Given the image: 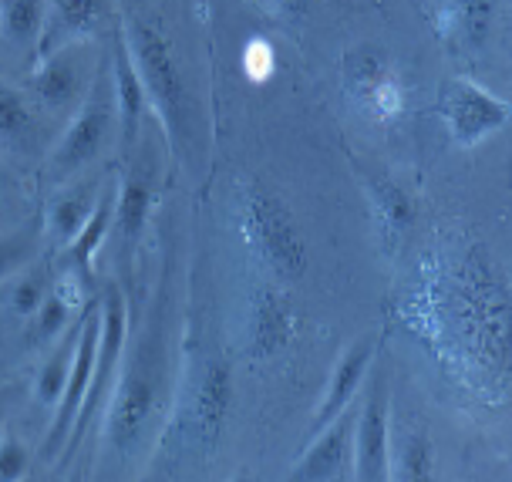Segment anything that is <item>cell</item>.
Instances as JSON below:
<instances>
[{"mask_svg": "<svg viewBox=\"0 0 512 482\" xmlns=\"http://www.w3.org/2000/svg\"><path fill=\"white\" fill-rule=\"evenodd\" d=\"M41 247H44L41 223H24V226H14V230L0 233V287H4L17 270H24L27 263L38 260Z\"/></svg>", "mask_w": 512, "mask_h": 482, "instance_id": "26", "label": "cell"}, {"mask_svg": "<svg viewBox=\"0 0 512 482\" xmlns=\"http://www.w3.org/2000/svg\"><path fill=\"white\" fill-rule=\"evenodd\" d=\"M0 162H4V159H0Z\"/></svg>", "mask_w": 512, "mask_h": 482, "instance_id": "33", "label": "cell"}, {"mask_svg": "<svg viewBox=\"0 0 512 482\" xmlns=\"http://www.w3.org/2000/svg\"><path fill=\"white\" fill-rule=\"evenodd\" d=\"M118 31H122L125 48L132 54V65L142 78L145 98H149V112L155 115L159 129L166 132L169 152L179 156L182 142H186V132H189V108H192L179 54L172 48L169 34L162 31V24L145 14L122 11L118 14Z\"/></svg>", "mask_w": 512, "mask_h": 482, "instance_id": "3", "label": "cell"}, {"mask_svg": "<svg viewBox=\"0 0 512 482\" xmlns=\"http://www.w3.org/2000/svg\"><path fill=\"white\" fill-rule=\"evenodd\" d=\"M71 317H75V311H71V307L64 304V300L51 290V294L44 297V304L38 307V311L27 317L24 341L31 344V348H44V351H48L54 341L64 338V331H68Z\"/></svg>", "mask_w": 512, "mask_h": 482, "instance_id": "27", "label": "cell"}, {"mask_svg": "<svg viewBox=\"0 0 512 482\" xmlns=\"http://www.w3.org/2000/svg\"><path fill=\"white\" fill-rule=\"evenodd\" d=\"M277 71V51L267 38H250L243 48V75L253 81V85H263V81L273 78Z\"/></svg>", "mask_w": 512, "mask_h": 482, "instance_id": "28", "label": "cell"}, {"mask_svg": "<svg viewBox=\"0 0 512 482\" xmlns=\"http://www.w3.org/2000/svg\"><path fill=\"white\" fill-rule=\"evenodd\" d=\"M358 183L368 203V216L374 223V236L388 253L398 250V243L411 233V226L418 220V206L411 193L401 183H395L384 172H368L358 169Z\"/></svg>", "mask_w": 512, "mask_h": 482, "instance_id": "15", "label": "cell"}, {"mask_svg": "<svg viewBox=\"0 0 512 482\" xmlns=\"http://www.w3.org/2000/svg\"><path fill=\"white\" fill-rule=\"evenodd\" d=\"M75 344H78V327L68 338H58L44 351L38 375H34V385H31L34 402L41 408H54L61 402L64 385H68V375H71V361H75Z\"/></svg>", "mask_w": 512, "mask_h": 482, "instance_id": "25", "label": "cell"}, {"mask_svg": "<svg viewBox=\"0 0 512 482\" xmlns=\"http://www.w3.org/2000/svg\"><path fill=\"white\" fill-rule=\"evenodd\" d=\"M391 398L384 375H374L364 402L354 412V456L351 479L384 482L388 479V442H391Z\"/></svg>", "mask_w": 512, "mask_h": 482, "instance_id": "13", "label": "cell"}, {"mask_svg": "<svg viewBox=\"0 0 512 482\" xmlns=\"http://www.w3.org/2000/svg\"><path fill=\"white\" fill-rule=\"evenodd\" d=\"M398 314L448 381L486 405H506L512 304L506 267L489 247L462 243L425 257Z\"/></svg>", "mask_w": 512, "mask_h": 482, "instance_id": "1", "label": "cell"}, {"mask_svg": "<svg viewBox=\"0 0 512 482\" xmlns=\"http://www.w3.org/2000/svg\"><path fill=\"white\" fill-rule=\"evenodd\" d=\"M17 398H21V385H14V381H4V385H0V418H4L17 405Z\"/></svg>", "mask_w": 512, "mask_h": 482, "instance_id": "31", "label": "cell"}, {"mask_svg": "<svg viewBox=\"0 0 512 482\" xmlns=\"http://www.w3.org/2000/svg\"><path fill=\"white\" fill-rule=\"evenodd\" d=\"M337 81H341L347 108L368 125L388 129V125H395L408 115L411 92L395 58L378 44H351L337 61Z\"/></svg>", "mask_w": 512, "mask_h": 482, "instance_id": "7", "label": "cell"}, {"mask_svg": "<svg viewBox=\"0 0 512 482\" xmlns=\"http://www.w3.org/2000/svg\"><path fill=\"white\" fill-rule=\"evenodd\" d=\"M354 412L358 405L344 408L327 425L310 432L304 452L297 456L294 469L287 472L294 482H331L351 479V456H354Z\"/></svg>", "mask_w": 512, "mask_h": 482, "instance_id": "14", "label": "cell"}, {"mask_svg": "<svg viewBox=\"0 0 512 482\" xmlns=\"http://www.w3.org/2000/svg\"><path fill=\"white\" fill-rule=\"evenodd\" d=\"M108 81H112L115 98V118H118V149L132 152L142 132V118L149 112V98H145L142 78L132 65V54L125 48V38L115 24L112 34V68H108Z\"/></svg>", "mask_w": 512, "mask_h": 482, "instance_id": "19", "label": "cell"}, {"mask_svg": "<svg viewBox=\"0 0 512 482\" xmlns=\"http://www.w3.org/2000/svg\"><path fill=\"white\" fill-rule=\"evenodd\" d=\"M236 381L233 365L219 348H196L182 365L176 402V439L186 449H213L233 415Z\"/></svg>", "mask_w": 512, "mask_h": 482, "instance_id": "5", "label": "cell"}, {"mask_svg": "<svg viewBox=\"0 0 512 482\" xmlns=\"http://www.w3.org/2000/svg\"><path fill=\"white\" fill-rule=\"evenodd\" d=\"M54 125L17 81L0 78V159L41 166L54 145Z\"/></svg>", "mask_w": 512, "mask_h": 482, "instance_id": "10", "label": "cell"}, {"mask_svg": "<svg viewBox=\"0 0 512 482\" xmlns=\"http://www.w3.org/2000/svg\"><path fill=\"white\" fill-rule=\"evenodd\" d=\"M105 17H108V0H48V17H44L38 58L64 48V44L91 41L105 27Z\"/></svg>", "mask_w": 512, "mask_h": 482, "instance_id": "21", "label": "cell"}, {"mask_svg": "<svg viewBox=\"0 0 512 482\" xmlns=\"http://www.w3.org/2000/svg\"><path fill=\"white\" fill-rule=\"evenodd\" d=\"M502 0H438L435 21L448 51L475 58L489 44Z\"/></svg>", "mask_w": 512, "mask_h": 482, "instance_id": "18", "label": "cell"}, {"mask_svg": "<svg viewBox=\"0 0 512 482\" xmlns=\"http://www.w3.org/2000/svg\"><path fill=\"white\" fill-rule=\"evenodd\" d=\"M435 476V445L425 429H401L388 442V479L391 482H428Z\"/></svg>", "mask_w": 512, "mask_h": 482, "instance_id": "23", "label": "cell"}, {"mask_svg": "<svg viewBox=\"0 0 512 482\" xmlns=\"http://www.w3.org/2000/svg\"><path fill=\"white\" fill-rule=\"evenodd\" d=\"M263 11L280 24H304V17L310 14V0H260Z\"/></svg>", "mask_w": 512, "mask_h": 482, "instance_id": "30", "label": "cell"}, {"mask_svg": "<svg viewBox=\"0 0 512 482\" xmlns=\"http://www.w3.org/2000/svg\"><path fill=\"white\" fill-rule=\"evenodd\" d=\"M155 189H159V179H155V169L149 162H139V166L132 162V169H128L115 186L112 240L125 260L132 257L145 236V226H149V216L155 206Z\"/></svg>", "mask_w": 512, "mask_h": 482, "instance_id": "16", "label": "cell"}, {"mask_svg": "<svg viewBox=\"0 0 512 482\" xmlns=\"http://www.w3.org/2000/svg\"><path fill=\"white\" fill-rule=\"evenodd\" d=\"M118 139V118H115V98L112 81L98 78L91 95L81 102V108L64 122V129L54 139L51 152L41 162V183L54 189L71 179H81V172L95 166Z\"/></svg>", "mask_w": 512, "mask_h": 482, "instance_id": "6", "label": "cell"}, {"mask_svg": "<svg viewBox=\"0 0 512 482\" xmlns=\"http://www.w3.org/2000/svg\"><path fill=\"white\" fill-rule=\"evenodd\" d=\"M98 81V54L91 41H75L44 54L21 75V88L51 122H68Z\"/></svg>", "mask_w": 512, "mask_h": 482, "instance_id": "8", "label": "cell"}, {"mask_svg": "<svg viewBox=\"0 0 512 482\" xmlns=\"http://www.w3.org/2000/svg\"><path fill=\"white\" fill-rule=\"evenodd\" d=\"M300 334V314L294 300L280 287L260 284L246 300V327H243V354L256 365L273 361L294 348Z\"/></svg>", "mask_w": 512, "mask_h": 482, "instance_id": "11", "label": "cell"}, {"mask_svg": "<svg viewBox=\"0 0 512 482\" xmlns=\"http://www.w3.org/2000/svg\"><path fill=\"white\" fill-rule=\"evenodd\" d=\"M48 0H0V48L27 71L38 58Z\"/></svg>", "mask_w": 512, "mask_h": 482, "instance_id": "22", "label": "cell"}, {"mask_svg": "<svg viewBox=\"0 0 512 482\" xmlns=\"http://www.w3.org/2000/svg\"><path fill=\"white\" fill-rule=\"evenodd\" d=\"M438 118L459 149H475L509 125V102L479 85L475 78L455 75L438 88Z\"/></svg>", "mask_w": 512, "mask_h": 482, "instance_id": "9", "label": "cell"}, {"mask_svg": "<svg viewBox=\"0 0 512 482\" xmlns=\"http://www.w3.org/2000/svg\"><path fill=\"white\" fill-rule=\"evenodd\" d=\"M166 422V395H162V361L155 348H142L118 371L115 391L102 415V452L112 462L139 459L149 445L162 439Z\"/></svg>", "mask_w": 512, "mask_h": 482, "instance_id": "2", "label": "cell"}, {"mask_svg": "<svg viewBox=\"0 0 512 482\" xmlns=\"http://www.w3.org/2000/svg\"><path fill=\"white\" fill-rule=\"evenodd\" d=\"M422 4H428V0H422Z\"/></svg>", "mask_w": 512, "mask_h": 482, "instance_id": "32", "label": "cell"}, {"mask_svg": "<svg viewBox=\"0 0 512 482\" xmlns=\"http://www.w3.org/2000/svg\"><path fill=\"white\" fill-rule=\"evenodd\" d=\"M374 354H378V338L374 334H364L361 341H354L351 348L341 351V358L331 368V378H327L324 395H320V405L314 408V418H310V432H317L320 425H327L334 415H341L344 408L358 402L368 371L374 365Z\"/></svg>", "mask_w": 512, "mask_h": 482, "instance_id": "17", "label": "cell"}, {"mask_svg": "<svg viewBox=\"0 0 512 482\" xmlns=\"http://www.w3.org/2000/svg\"><path fill=\"white\" fill-rule=\"evenodd\" d=\"M31 472V452L17 435L7 432L0 439V482H21Z\"/></svg>", "mask_w": 512, "mask_h": 482, "instance_id": "29", "label": "cell"}, {"mask_svg": "<svg viewBox=\"0 0 512 482\" xmlns=\"http://www.w3.org/2000/svg\"><path fill=\"white\" fill-rule=\"evenodd\" d=\"M98 331H102V321H98V304H95V307H88L78 321L75 361H71V375H68V385H64L61 402L54 405L51 429L44 435V459H61L64 449H68V439H71V432H75V422L81 412V402H85L91 375H95Z\"/></svg>", "mask_w": 512, "mask_h": 482, "instance_id": "12", "label": "cell"}, {"mask_svg": "<svg viewBox=\"0 0 512 482\" xmlns=\"http://www.w3.org/2000/svg\"><path fill=\"white\" fill-rule=\"evenodd\" d=\"M236 233H240L246 253L260 263L277 284L304 280L310 270V247L300 230L294 209L267 186L240 183L233 206Z\"/></svg>", "mask_w": 512, "mask_h": 482, "instance_id": "4", "label": "cell"}, {"mask_svg": "<svg viewBox=\"0 0 512 482\" xmlns=\"http://www.w3.org/2000/svg\"><path fill=\"white\" fill-rule=\"evenodd\" d=\"M105 189L91 179H71L64 186H54L48 203H44V213H41V233H44V243H51L54 250H64L71 240L81 233V226L88 223V216L95 213L98 199H102Z\"/></svg>", "mask_w": 512, "mask_h": 482, "instance_id": "20", "label": "cell"}, {"mask_svg": "<svg viewBox=\"0 0 512 482\" xmlns=\"http://www.w3.org/2000/svg\"><path fill=\"white\" fill-rule=\"evenodd\" d=\"M51 287H54V270L44 260H34L0 287V300H4L7 314L17 317V321H27L44 304Z\"/></svg>", "mask_w": 512, "mask_h": 482, "instance_id": "24", "label": "cell"}]
</instances>
